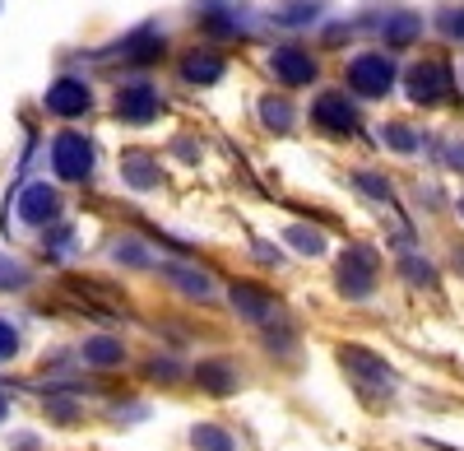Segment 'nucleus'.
Here are the masks:
<instances>
[{"instance_id": "dca6fc26", "label": "nucleus", "mask_w": 464, "mask_h": 451, "mask_svg": "<svg viewBox=\"0 0 464 451\" xmlns=\"http://www.w3.org/2000/svg\"><path fill=\"white\" fill-rule=\"evenodd\" d=\"M196 382L214 396H227L232 387H237V372H232L227 363H196Z\"/></svg>"}, {"instance_id": "aec40b11", "label": "nucleus", "mask_w": 464, "mask_h": 451, "mask_svg": "<svg viewBox=\"0 0 464 451\" xmlns=\"http://www.w3.org/2000/svg\"><path fill=\"white\" fill-rule=\"evenodd\" d=\"M260 117H265V126L288 131V126H293V107H288L284 98H265V103H260Z\"/></svg>"}, {"instance_id": "a878e982", "label": "nucleus", "mask_w": 464, "mask_h": 451, "mask_svg": "<svg viewBox=\"0 0 464 451\" xmlns=\"http://www.w3.org/2000/svg\"><path fill=\"white\" fill-rule=\"evenodd\" d=\"M441 33H446V37H459V43H464V5L441 15Z\"/></svg>"}, {"instance_id": "a211bd4d", "label": "nucleus", "mask_w": 464, "mask_h": 451, "mask_svg": "<svg viewBox=\"0 0 464 451\" xmlns=\"http://www.w3.org/2000/svg\"><path fill=\"white\" fill-rule=\"evenodd\" d=\"M418 33H422V19H418L413 10H404V15H395L391 24H385V37H391V47H404V43H413Z\"/></svg>"}, {"instance_id": "0eeeda50", "label": "nucleus", "mask_w": 464, "mask_h": 451, "mask_svg": "<svg viewBox=\"0 0 464 451\" xmlns=\"http://www.w3.org/2000/svg\"><path fill=\"white\" fill-rule=\"evenodd\" d=\"M116 112H121V122L144 126V122L159 117V93H153V84H144V80H130V84L116 89Z\"/></svg>"}, {"instance_id": "4be33fe9", "label": "nucleus", "mask_w": 464, "mask_h": 451, "mask_svg": "<svg viewBox=\"0 0 464 451\" xmlns=\"http://www.w3.org/2000/svg\"><path fill=\"white\" fill-rule=\"evenodd\" d=\"M385 144H391V149H400V154H413V149H418V135L409 131V126H385Z\"/></svg>"}, {"instance_id": "f257e3e1", "label": "nucleus", "mask_w": 464, "mask_h": 451, "mask_svg": "<svg viewBox=\"0 0 464 451\" xmlns=\"http://www.w3.org/2000/svg\"><path fill=\"white\" fill-rule=\"evenodd\" d=\"M339 368L367 391H391L395 387L391 363H385L381 354H372L367 345H339Z\"/></svg>"}, {"instance_id": "f3484780", "label": "nucleus", "mask_w": 464, "mask_h": 451, "mask_svg": "<svg viewBox=\"0 0 464 451\" xmlns=\"http://www.w3.org/2000/svg\"><path fill=\"white\" fill-rule=\"evenodd\" d=\"M190 446H196V451H237L232 433H223L218 424H196V428H190Z\"/></svg>"}, {"instance_id": "1a4fd4ad", "label": "nucleus", "mask_w": 464, "mask_h": 451, "mask_svg": "<svg viewBox=\"0 0 464 451\" xmlns=\"http://www.w3.org/2000/svg\"><path fill=\"white\" fill-rule=\"evenodd\" d=\"M43 103H47V112H56V117H84V112L93 107V93H89L84 80H56Z\"/></svg>"}, {"instance_id": "f03ea898", "label": "nucleus", "mask_w": 464, "mask_h": 451, "mask_svg": "<svg viewBox=\"0 0 464 451\" xmlns=\"http://www.w3.org/2000/svg\"><path fill=\"white\" fill-rule=\"evenodd\" d=\"M227 303L232 308H237L246 321H256V326H275V330H288L284 326V308H279V298L275 293H265L260 284H246V279H237V284H232L227 289Z\"/></svg>"}, {"instance_id": "412c9836", "label": "nucleus", "mask_w": 464, "mask_h": 451, "mask_svg": "<svg viewBox=\"0 0 464 451\" xmlns=\"http://www.w3.org/2000/svg\"><path fill=\"white\" fill-rule=\"evenodd\" d=\"M400 270H404V279H409V284H432V279H437L428 260H422V256H413V251L400 260Z\"/></svg>"}, {"instance_id": "b1692460", "label": "nucleus", "mask_w": 464, "mask_h": 451, "mask_svg": "<svg viewBox=\"0 0 464 451\" xmlns=\"http://www.w3.org/2000/svg\"><path fill=\"white\" fill-rule=\"evenodd\" d=\"M358 186H362L372 201H391V181L376 177V172H358Z\"/></svg>"}, {"instance_id": "20e7f679", "label": "nucleus", "mask_w": 464, "mask_h": 451, "mask_svg": "<svg viewBox=\"0 0 464 451\" xmlns=\"http://www.w3.org/2000/svg\"><path fill=\"white\" fill-rule=\"evenodd\" d=\"M52 163H56V172H61L65 181H84V177L93 172V144H89L84 135L65 131V135L52 140Z\"/></svg>"}, {"instance_id": "ddd939ff", "label": "nucleus", "mask_w": 464, "mask_h": 451, "mask_svg": "<svg viewBox=\"0 0 464 451\" xmlns=\"http://www.w3.org/2000/svg\"><path fill=\"white\" fill-rule=\"evenodd\" d=\"M163 270V279H172L181 293H190V298H209V275L205 270H196V266H177V260H168V266H159Z\"/></svg>"}, {"instance_id": "393cba45", "label": "nucleus", "mask_w": 464, "mask_h": 451, "mask_svg": "<svg viewBox=\"0 0 464 451\" xmlns=\"http://www.w3.org/2000/svg\"><path fill=\"white\" fill-rule=\"evenodd\" d=\"M316 15H321V5H316V0H306V5H293V10L279 15V19H284V24H312Z\"/></svg>"}, {"instance_id": "9b49d317", "label": "nucleus", "mask_w": 464, "mask_h": 451, "mask_svg": "<svg viewBox=\"0 0 464 451\" xmlns=\"http://www.w3.org/2000/svg\"><path fill=\"white\" fill-rule=\"evenodd\" d=\"M269 70H275L284 84H312L316 80V61L302 47H279L275 56H269Z\"/></svg>"}, {"instance_id": "f8f14e48", "label": "nucleus", "mask_w": 464, "mask_h": 451, "mask_svg": "<svg viewBox=\"0 0 464 451\" xmlns=\"http://www.w3.org/2000/svg\"><path fill=\"white\" fill-rule=\"evenodd\" d=\"M181 80L186 84H218L223 80V56L218 52H190L181 61Z\"/></svg>"}, {"instance_id": "423d86ee", "label": "nucleus", "mask_w": 464, "mask_h": 451, "mask_svg": "<svg viewBox=\"0 0 464 451\" xmlns=\"http://www.w3.org/2000/svg\"><path fill=\"white\" fill-rule=\"evenodd\" d=\"M450 70L441 65V61H418L413 70H409V98L413 103H441L446 93H450Z\"/></svg>"}, {"instance_id": "6e6552de", "label": "nucleus", "mask_w": 464, "mask_h": 451, "mask_svg": "<svg viewBox=\"0 0 464 451\" xmlns=\"http://www.w3.org/2000/svg\"><path fill=\"white\" fill-rule=\"evenodd\" d=\"M56 214H61V191H56V186H47V181H33L28 191L19 196V219L33 223V229L52 223Z\"/></svg>"}, {"instance_id": "cd10ccee", "label": "nucleus", "mask_w": 464, "mask_h": 451, "mask_svg": "<svg viewBox=\"0 0 464 451\" xmlns=\"http://www.w3.org/2000/svg\"><path fill=\"white\" fill-rule=\"evenodd\" d=\"M446 163H450V168H455V172H464V140H459V144H450V149H446Z\"/></svg>"}, {"instance_id": "39448f33", "label": "nucleus", "mask_w": 464, "mask_h": 451, "mask_svg": "<svg viewBox=\"0 0 464 451\" xmlns=\"http://www.w3.org/2000/svg\"><path fill=\"white\" fill-rule=\"evenodd\" d=\"M348 84H353L358 93H367V98H385L391 84H395V65L381 52H367V56H358L353 65H348Z\"/></svg>"}, {"instance_id": "6ab92c4d", "label": "nucleus", "mask_w": 464, "mask_h": 451, "mask_svg": "<svg viewBox=\"0 0 464 451\" xmlns=\"http://www.w3.org/2000/svg\"><path fill=\"white\" fill-rule=\"evenodd\" d=\"M288 247H297L306 256H321L325 251V238L316 229H306V223H293V229H288Z\"/></svg>"}, {"instance_id": "4468645a", "label": "nucleus", "mask_w": 464, "mask_h": 451, "mask_svg": "<svg viewBox=\"0 0 464 451\" xmlns=\"http://www.w3.org/2000/svg\"><path fill=\"white\" fill-rule=\"evenodd\" d=\"M121 358H126V349H121V340H111V335L84 340V363H93V368H116Z\"/></svg>"}, {"instance_id": "bb28decb", "label": "nucleus", "mask_w": 464, "mask_h": 451, "mask_svg": "<svg viewBox=\"0 0 464 451\" xmlns=\"http://www.w3.org/2000/svg\"><path fill=\"white\" fill-rule=\"evenodd\" d=\"M14 349H19V335H14V326H10V321H0V363L14 358Z\"/></svg>"}, {"instance_id": "7ed1b4c3", "label": "nucleus", "mask_w": 464, "mask_h": 451, "mask_svg": "<svg viewBox=\"0 0 464 451\" xmlns=\"http://www.w3.org/2000/svg\"><path fill=\"white\" fill-rule=\"evenodd\" d=\"M334 284L343 298H367L376 289V251L372 247H348L339 256V270H334Z\"/></svg>"}, {"instance_id": "c85d7f7f", "label": "nucleus", "mask_w": 464, "mask_h": 451, "mask_svg": "<svg viewBox=\"0 0 464 451\" xmlns=\"http://www.w3.org/2000/svg\"><path fill=\"white\" fill-rule=\"evenodd\" d=\"M459 214H464V196H459Z\"/></svg>"}, {"instance_id": "5701e85b", "label": "nucleus", "mask_w": 464, "mask_h": 451, "mask_svg": "<svg viewBox=\"0 0 464 451\" xmlns=\"http://www.w3.org/2000/svg\"><path fill=\"white\" fill-rule=\"evenodd\" d=\"M19 284H28V270L19 266V260L0 256V289H19Z\"/></svg>"}, {"instance_id": "2eb2a0df", "label": "nucleus", "mask_w": 464, "mask_h": 451, "mask_svg": "<svg viewBox=\"0 0 464 451\" xmlns=\"http://www.w3.org/2000/svg\"><path fill=\"white\" fill-rule=\"evenodd\" d=\"M121 172H126V181L135 186V191L159 186V163H153L149 154H126V159H121Z\"/></svg>"}, {"instance_id": "9d476101", "label": "nucleus", "mask_w": 464, "mask_h": 451, "mask_svg": "<svg viewBox=\"0 0 464 451\" xmlns=\"http://www.w3.org/2000/svg\"><path fill=\"white\" fill-rule=\"evenodd\" d=\"M312 122H321L325 131H353L358 126V107L348 103L343 93H321L312 103Z\"/></svg>"}]
</instances>
